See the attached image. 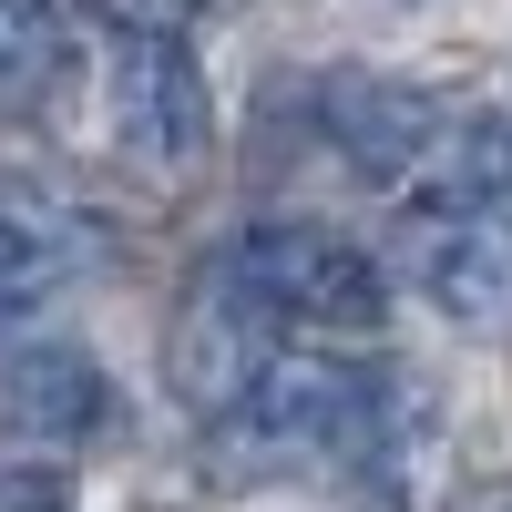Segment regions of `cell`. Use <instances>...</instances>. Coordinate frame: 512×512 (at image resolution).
Instances as JSON below:
<instances>
[{"label": "cell", "instance_id": "cell-1", "mask_svg": "<svg viewBox=\"0 0 512 512\" xmlns=\"http://www.w3.org/2000/svg\"><path fill=\"white\" fill-rule=\"evenodd\" d=\"M216 277L246 297L267 328H379L390 267L318 216H256L216 246Z\"/></svg>", "mask_w": 512, "mask_h": 512}, {"label": "cell", "instance_id": "cell-2", "mask_svg": "<svg viewBox=\"0 0 512 512\" xmlns=\"http://www.w3.org/2000/svg\"><path fill=\"white\" fill-rule=\"evenodd\" d=\"M369 369L379 359H349V349H267L205 431H226L236 461H328L369 400Z\"/></svg>", "mask_w": 512, "mask_h": 512}, {"label": "cell", "instance_id": "cell-3", "mask_svg": "<svg viewBox=\"0 0 512 512\" xmlns=\"http://www.w3.org/2000/svg\"><path fill=\"white\" fill-rule=\"evenodd\" d=\"M103 113H113V144L134 154V164H164V175L216 144V93H205V62H195V41H164V31H113Z\"/></svg>", "mask_w": 512, "mask_h": 512}, {"label": "cell", "instance_id": "cell-4", "mask_svg": "<svg viewBox=\"0 0 512 512\" xmlns=\"http://www.w3.org/2000/svg\"><path fill=\"white\" fill-rule=\"evenodd\" d=\"M338 472H349L379 512H420L441 492V461H451V420H441V400L420 390L410 369H369V400H359V420H349V441L328 451Z\"/></svg>", "mask_w": 512, "mask_h": 512}, {"label": "cell", "instance_id": "cell-5", "mask_svg": "<svg viewBox=\"0 0 512 512\" xmlns=\"http://www.w3.org/2000/svg\"><path fill=\"white\" fill-rule=\"evenodd\" d=\"M410 277L461 338H512V205L482 216H410Z\"/></svg>", "mask_w": 512, "mask_h": 512}, {"label": "cell", "instance_id": "cell-6", "mask_svg": "<svg viewBox=\"0 0 512 512\" xmlns=\"http://www.w3.org/2000/svg\"><path fill=\"white\" fill-rule=\"evenodd\" d=\"M0 431L31 441V451H82L113 431V379L93 349H72V338H21L11 359H0Z\"/></svg>", "mask_w": 512, "mask_h": 512}, {"label": "cell", "instance_id": "cell-7", "mask_svg": "<svg viewBox=\"0 0 512 512\" xmlns=\"http://www.w3.org/2000/svg\"><path fill=\"white\" fill-rule=\"evenodd\" d=\"M431 123H441V103L420 82H390V72H328L318 82V134L359 185H400V164L420 154Z\"/></svg>", "mask_w": 512, "mask_h": 512}, {"label": "cell", "instance_id": "cell-8", "mask_svg": "<svg viewBox=\"0 0 512 512\" xmlns=\"http://www.w3.org/2000/svg\"><path fill=\"white\" fill-rule=\"evenodd\" d=\"M277 349V328L246 308V297L205 267V287L185 297V318H175V338H164V379H175V400L195 410V420H216L236 390H246V369Z\"/></svg>", "mask_w": 512, "mask_h": 512}, {"label": "cell", "instance_id": "cell-9", "mask_svg": "<svg viewBox=\"0 0 512 512\" xmlns=\"http://www.w3.org/2000/svg\"><path fill=\"white\" fill-rule=\"evenodd\" d=\"M410 216H482V205H512V123L502 113H451L420 134V154L390 185Z\"/></svg>", "mask_w": 512, "mask_h": 512}, {"label": "cell", "instance_id": "cell-10", "mask_svg": "<svg viewBox=\"0 0 512 512\" xmlns=\"http://www.w3.org/2000/svg\"><path fill=\"white\" fill-rule=\"evenodd\" d=\"M72 277H82V226L62 216V205L0 185V328L41 318Z\"/></svg>", "mask_w": 512, "mask_h": 512}, {"label": "cell", "instance_id": "cell-11", "mask_svg": "<svg viewBox=\"0 0 512 512\" xmlns=\"http://www.w3.org/2000/svg\"><path fill=\"white\" fill-rule=\"evenodd\" d=\"M62 93H72V11L0 0V123H41Z\"/></svg>", "mask_w": 512, "mask_h": 512}, {"label": "cell", "instance_id": "cell-12", "mask_svg": "<svg viewBox=\"0 0 512 512\" xmlns=\"http://www.w3.org/2000/svg\"><path fill=\"white\" fill-rule=\"evenodd\" d=\"M103 31H164V41H195V31H216L236 0H82Z\"/></svg>", "mask_w": 512, "mask_h": 512}, {"label": "cell", "instance_id": "cell-13", "mask_svg": "<svg viewBox=\"0 0 512 512\" xmlns=\"http://www.w3.org/2000/svg\"><path fill=\"white\" fill-rule=\"evenodd\" d=\"M0 512H72L62 461H0Z\"/></svg>", "mask_w": 512, "mask_h": 512}, {"label": "cell", "instance_id": "cell-14", "mask_svg": "<svg viewBox=\"0 0 512 512\" xmlns=\"http://www.w3.org/2000/svg\"><path fill=\"white\" fill-rule=\"evenodd\" d=\"M492 512H512V502H492Z\"/></svg>", "mask_w": 512, "mask_h": 512}]
</instances>
